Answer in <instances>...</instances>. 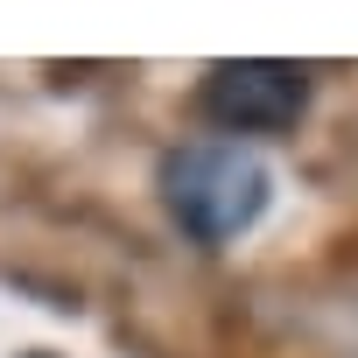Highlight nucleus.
<instances>
[{
	"instance_id": "1",
	"label": "nucleus",
	"mask_w": 358,
	"mask_h": 358,
	"mask_svg": "<svg viewBox=\"0 0 358 358\" xmlns=\"http://www.w3.org/2000/svg\"><path fill=\"white\" fill-rule=\"evenodd\" d=\"M162 204L176 218V232L197 246H232L239 232H253L274 204V176L253 148L239 141H190L162 162Z\"/></svg>"
},
{
	"instance_id": "2",
	"label": "nucleus",
	"mask_w": 358,
	"mask_h": 358,
	"mask_svg": "<svg viewBox=\"0 0 358 358\" xmlns=\"http://www.w3.org/2000/svg\"><path fill=\"white\" fill-rule=\"evenodd\" d=\"M309 106V71L281 64V57H239V64H211L197 85V113L218 120L225 134H281L295 127Z\"/></svg>"
},
{
	"instance_id": "3",
	"label": "nucleus",
	"mask_w": 358,
	"mask_h": 358,
	"mask_svg": "<svg viewBox=\"0 0 358 358\" xmlns=\"http://www.w3.org/2000/svg\"><path fill=\"white\" fill-rule=\"evenodd\" d=\"M29 358H50V351H29Z\"/></svg>"
}]
</instances>
